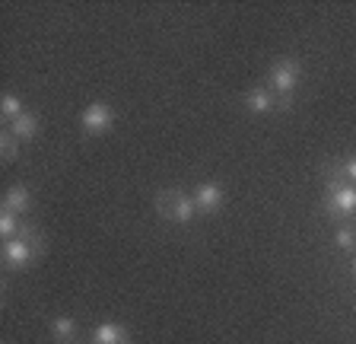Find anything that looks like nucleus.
<instances>
[{
    "label": "nucleus",
    "mask_w": 356,
    "mask_h": 344,
    "mask_svg": "<svg viewBox=\"0 0 356 344\" xmlns=\"http://www.w3.org/2000/svg\"><path fill=\"white\" fill-rule=\"evenodd\" d=\"M38 252H42V233L35 226H22L19 236L3 242V252L0 255H3V265L10 271H19V268H29L38 258Z\"/></svg>",
    "instance_id": "nucleus-1"
},
{
    "label": "nucleus",
    "mask_w": 356,
    "mask_h": 344,
    "mask_svg": "<svg viewBox=\"0 0 356 344\" xmlns=\"http://www.w3.org/2000/svg\"><path fill=\"white\" fill-rule=\"evenodd\" d=\"M325 175V210L337 220L356 217V185H350L347 179L334 175V172L321 169Z\"/></svg>",
    "instance_id": "nucleus-2"
},
{
    "label": "nucleus",
    "mask_w": 356,
    "mask_h": 344,
    "mask_svg": "<svg viewBox=\"0 0 356 344\" xmlns=\"http://www.w3.org/2000/svg\"><path fill=\"white\" fill-rule=\"evenodd\" d=\"M156 210H159V217L169 220V224H194L197 220V204H194L191 195H185L181 188H163V191H156Z\"/></svg>",
    "instance_id": "nucleus-3"
},
{
    "label": "nucleus",
    "mask_w": 356,
    "mask_h": 344,
    "mask_svg": "<svg viewBox=\"0 0 356 344\" xmlns=\"http://www.w3.org/2000/svg\"><path fill=\"white\" fill-rule=\"evenodd\" d=\"M299 61L296 58H277L274 64H270V70H267V90L274 93L277 99H283V102H289V96L296 93L299 86Z\"/></svg>",
    "instance_id": "nucleus-4"
},
{
    "label": "nucleus",
    "mask_w": 356,
    "mask_h": 344,
    "mask_svg": "<svg viewBox=\"0 0 356 344\" xmlns=\"http://www.w3.org/2000/svg\"><path fill=\"white\" fill-rule=\"evenodd\" d=\"M111 125H115V109H111L108 102H89L80 112V127L89 137L108 134Z\"/></svg>",
    "instance_id": "nucleus-5"
},
{
    "label": "nucleus",
    "mask_w": 356,
    "mask_h": 344,
    "mask_svg": "<svg viewBox=\"0 0 356 344\" xmlns=\"http://www.w3.org/2000/svg\"><path fill=\"white\" fill-rule=\"evenodd\" d=\"M245 109L252 115H270V112H277V109H289V102L277 99L267 86H252V90L245 93Z\"/></svg>",
    "instance_id": "nucleus-6"
},
{
    "label": "nucleus",
    "mask_w": 356,
    "mask_h": 344,
    "mask_svg": "<svg viewBox=\"0 0 356 344\" xmlns=\"http://www.w3.org/2000/svg\"><path fill=\"white\" fill-rule=\"evenodd\" d=\"M32 204H35V195H32L29 185H10L7 191H3V201H0V210H7V214H16V217H22V214H29Z\"/></svg>",
    "instance_id": "nucleus-7"
},
{
    "label": "nucleus",
    "mask_w": 356,
    "mask_h": 344,
    "mask_svg": "<svg viewBox=\"0 0 356 344\" xmlns=\"http://www.w3.org/2000/svg\"><path fill=\"white\" fill-rule=\"evenodd\" d=\"M194 204H197V214H216V210L222 208V185H216V182H200V185H194L191 191Z\"/></svg>",
    "instance_id": "nucleus-8"
},
{
    "label": "nucleus",
    "mask_w": 356,
    "mask_h": 344,
    "mask_svg": "<svg viewBox=\"0 0 356 344\" xmlns=\"http://www.w3.org/2000/svg\"><path fill=\"white\" fill-rule=\"evenodd\" d=\"M48 335H51L54 344H76L80 329H76V322L70 315H51L48 319Z\"/></svg>",
    "instance_id": "nucleus-9"
},
{
    "label": "nucleus",
    "mask_w": 356,
    "mask_h": 344,
    "mask_svg": "<svg viewBox=\"0 0 356 344\" xmlns=\"http://www.w3.org/2000/svg\"><path fill=\"white\" fill-rule=\"evenodd\" d=\"M89 344H131V335H127V329L118 325V322H102V325L92 329Z\"/></svg>",
    "instance_id": "nucleus-10"
},
{
    "label": "nucleus",
    "mask_w": 356,
    "mask_h": 344,
    "mask_svg": "<svg viewBox=\"0 0 356 344\" xmlns=\"http://www.w3.org/2000/svg\"><path fill=\"white\" fill-rule=\"evenodd\" d=\"M7 127L13 131L16 137H19V143H26V141H35V137H38V131H42V121H38L35 112H29V109H26V112H22L19 118H16L13 125H7Z\"/></svg>",
    "instance_id": "nucleus-11"
},
{
    "label": "nucleus",
    "mask_w": 356,
    "mask_h": 344,
    "mask_svg": "<svg viewBox=\"0 0 356 344\" xmlns=\"http://www.w3.org/2000/svg\"><path fill=\"white\" fill-rule=\"evenodd\" d=\"M321 169H327V172H334V175H341V179H347L350 185H356V157H350V159H343V163H337V159H325L321 163Z\"/></svg>",
    "instance_id": "nucleus-12"
},
{
    "label": "nucleus",
    "mask_w": 356,
    "mask_h": 344,
    "mask_svg": "<svg viewBox=\"0 0 356 344\" xmlns=\"http://www.w3.org/2000/svg\"><path fill=\"white\" fill-rule=\"evenodd\" d=\"M22 112H26V109H22L19 96H13V93H7V96L0 99V115H3V121H7V125H13V121L19 118Z\"/></svg>",
    "instance_id": "nucleus-13"
},
{
    "label": "nucleus",
    "mask_w": 356,
    "mask_h": 344,
    "mask_svg": "<svg viewBox=\"0 0 356 344\" xmlns=\"http://www.w3.org/2000/svg\"><path fill=\"white\" fill-rule=\"evenodd\" d=\"M19 217L16 214H7V210H0V240L7 242V240H13V236H19Z\"/></svg>",
    "instance_id": "nucleus-14"
},
{
    "label": "nucleus",
    "mask_w": 356,
    "mask_h": 344,
    "mask_svg": "<svg viewBox=\"0 0 356 344\" xmlns=\"http://www.w3.org/2000/svg\"><path fill=\"white\" fill-rule=\"evenodd\" d=\"M0 153H3V159H16V153H19V137L10 127L0 131Z\"/></svg>",
    "instance_id": "nucleus-15"
},
{
    "label": "nucleus",
    "mask_w": 356,
    "mask_h": 344,
    "mask_svg": "<svg viewBox=\"0 0 356 344\" xmlns=\"http://www.w3.org/2000/svg\"><path fill=\"white\" fill-rule=\"evenodd\" d=\"M337 246L356 249V226H341V230H337Z\"/></svg>",
    "instance_id": "nucleus-16"
},
{
    "label": "nucleus",
    "mask_w": 356,
    "mask_h": 344,
    "mask_svg": "<svg viewBox=\"0 0 356 344\" xmlns=\"http://www.w3.org/2000/svg\"><path fill=\"white\" fill-rule=\"evenodd\" d=\"M353 281H356V258H353Z\"/></svg>",
    "instance_id": "nucleus-17"
},
{
    "label": "nucleus",
    "mask_w": 356,
    "mask_h": 344,
    "mask_svg": "<svg viewBox=\"0 0 356 344\" xmlns=\"http://www.w3.org/2000/svg\"><path fill=\"white\" fill-rule=\"evenodd\" d=\"M3 344H10V341H3Z\"/></svg>",
    "instance_id": "nucleus-18"
}]
</instances>
